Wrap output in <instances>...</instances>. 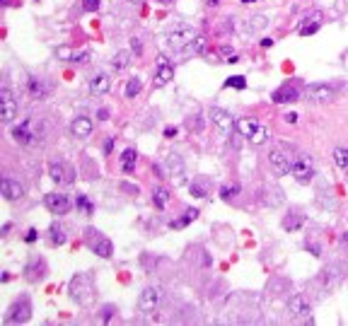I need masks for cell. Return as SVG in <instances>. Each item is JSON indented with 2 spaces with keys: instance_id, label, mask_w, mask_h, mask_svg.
<instances>
[{
  "instance_id": "1",
  "label": "cell",
  "mask_w": 348,
  "mask_h": 326,
  "mask_svg": "<svg viewBox=\"0 0 348 326\" xmlns=\"http://www.w3.org/2000/svg\"><path fill=\"white\" fill-rule=\"evenodd\" d=\"M196 37H198V29L196 27H191V25H177V27H172L167 34H165V44H167L172 51L184 54V49H186Z\"/></svg>"
},
{
  "instance_id": "2",
  "label": "cell",
  "mask_w": 348,
  "mask_h": 326,
  "mask_svg": "<svg viewBox=\"0 0 348 326\" xmlns=\"http://www.w3.org/2000/svg\"><path fill=\"white\" fill-rule=\"evenodd\" d=\"M292 162H295V157H292L290 148H285V145H276V148L268 152V164H271L273 174H278V177L290 174V172H292Z\"/></svg>"
},
{
  "instance_id": "3",
  "label": "cell",
  "mask_w": 348,
  "mask_h": 326,
  "mask_svg": "<svg viewBox=\"0 0 348 326\" xmlns=\"http://www.w3.org/2000/svg\"><path fill=\"white\" fill-rule=\"evenodd\" d=\"M85 242H87V246L97 254V256L102 258H109L114 254V244L109 237H104L102 232H97L95 227H87L85 230Z\"/></svg>"
},
{
  "instance_id": "4",
  "label": "cell",
  "mask_w": 348,
  "mask_h": 326,
  "mask_svg": "<svg viewBox=\"0 0 348 326\" xmlns=\"http://www.w3.org/2000/svg\"><path fill=\"white\" fill-rule=\"evenodd\" d=\"M92 292H95V290H92L90 278H87L85 273H75L73 280H70V297L75 299L78 304H90Z\"/></svg>"
},
{
  "instance_id": "5",
  "label": "cell",
  "mask_w": 348,
  "mask_h": 326,
  "mask_svg": "<svg viewBox=\"0 0 348 326\" xmlns=\"http://www.w3.org/2000/svg\"><path fill=\"white\" fill-rule=\"evenodd\" d=\"M290 174L295 177L297 184H309L312 177H314V160H312L309 155H300V157H295Z\"/></svg>"
},
{
  "instance_id": "6",
  "label": "cell",
  "mask_w": 348,
  "mask_h": 326,
  "mask_svg": "<svg viewBox=\"0 0 348 326\" xmlns=\"http://www.w3.org/2000/svg\"><path fill=\"white\" fill-rule=\"evenodd\" d=\"M162 302V287L160 285H148L138 297V309L143 314H153Z\"/></svg>"
},
{
  "instance_id": "7",
  "label": "cell",
  "mask_w": 348,
  "mask_h": 326,
  "mask_svg": "<svg viewBox=\"0 0 348 326\" xmlns=\"http://www.w3.org/2000/svg\"><path fill=\"white\" fill-rule=\"evenodd\" d=\"M208 119H210V123L218 128V133H220L223 138H230V133L235 131V119H232L230 111H225V109L213 107L208 111Z\"/></svg>"
},
{
  "instance_id": "8",
  "label": "cell",
  "mask_w": 348,
  "mask_h": 326,
  "mask_svg": "<svg viewBox=\"0 0 348 326\" xmlns=\"http://www.w3.org/2000/svg\"><path fill=\"white\" fill-rule=\"evenodd\" d=\"M29 319H32V302H29L27 295H22V297H17L13 302L10 314H8V321L10 324H25Z\"/></svg>"
},
{
  "instance_id": "9",
  "label": "cell",
  "mask_w": 348,
  "mask_h": 326,
  "mask_svg": "<svg viewBox=\"0 0 348 326\" xmlns=\"http://www.w3.org/2000/svg\"><path fill=\"white\" fill-rule=\"evenodd\" d=\"M17 119V102H15L10 87H3L0 90V121L5 123H13Z\"/></svg>"
},
{
  "instance_id": "10",
  "label": "cell",
  "mask_w": 348,
  "mask_h": 326,
  "mask_svg": "<svg viewBox=\"0 0 348 326\" xmlns=\"http://www.w3.org/2000/svg\"><path fill=\"white\" fill-rule=\"evenodd\" d=\"M165 177L174 186L184 184V160H181L179 155H169L167 160H165Z\"/></svg>"
},
{
  "instance_id": "11",
  "label": "cell",
  "mask_w": 348,
  "mask_h": 326,
  "mask_svg": "<svg viewBox=\"0 0 348 326\" xmlns=\"http://www.w3.org/2000/svg\"><path fill=\"white\" fill-rule=\"evenodd\" d=\"M44 203H46V208L54 215H66L70 208H73V201H70V196H66V193H49L44 198Z\"/></svg>"
},
{
  "instance_id": "12",
  "label": "cell",
  "mask_w": 348,
  "mask_h": 326,
  "mask_svg": "<svg viewBox=\"0 0 348 326\" xmlns=\"http://www.w3.org/2000/svg\"><path fill=\"white\" fill-rule=\"evenodd\" d=\"M288 312H290V316H295V319H309L312 307H309V302H307L302 295H292V297L288 299Z\"/></svg>"
},
{
  "instance_id": "13",
  "label": "cell",
  "mask_w": 348,
  "mask_h": 326,
  "mask_svg": "<svg viewBox=\"0 0 348 326\" xmlns=\"http://www.w3.org/2000/svg\"><path fill=\"white\" fill-rule=\"evenodd\" d=\"M172 75H174V68H172V63H169L165 56H157V68H155V85H157V87H165V85L172 80Z\"/></svg>"
},
{
  "instance_id": "14",
  "label": "cell",
  "mask_w": 348,
  "mask_h": 326,
  "mask_svg": "<svg viewBox=\"0 0 348 326\" xmlns=\"http://www.w3.org/2000/svg\"><path fill=\"white\" fill-rule=\"evenodd\" d=\"M271 99H273L276 104H292V102L300 99V90H297L295 85H283V87H278V90L271 95Z\"/></svg>"
},
{
  "instance_id": "15",
  "label": "cell",
  "mask_w": 348,
  "mask_h": 326,
  "mask_svg": "<svg viewBox=\"0 0 348 326\" xmlns=\"http://www.w3.org/2000/svg\"><path fill=\"white\" fill-rule=\"evenodd\" d=\"M0 193H3V198H8V201H17V198L25 196V189H22V184H17L15 179L5 177L0 181Z\"/></svg>"
},
{
  "instance_id": "16",
  "label": "cell",
  "mask_w": 348,
  "mask_h": 326,
  "mask_svg": "<svg viewBox=\"0 0 348 326\" xmlns=\"http://www.w3.org/2000/svg\"><path fill=\"white\" fill-rule=\"evenodd\" d=\"M334 87L331 85H309L307 87V97L312 99V102H329V99H334Z\"/></svg>"
},
{
  "instance_id": "17",
  "label": "cell",
  "mask_w": 348,
  "mask_h": 326,
  "mask_svg": "<svg viewBox=\"0 0 348 326\" xmlns=\"http://www.w3.org/2000/svg\"><path fill=\"white\" fill-rule=\"evenodd\" d=\"M321 20H324V15H321V10H314L312 15H307L305 20H302V27L297 29V34L300 37H309V34H314L317 29H319Z\"/></svg>"
},
{
  "instance_id": "18",
  "label": "cell",
  "mask_w": 348,
  "mask_h": 326,
  "mask_svg": "<svg viewBox=\"0 0 348 326\" xmlns=\"http://www.w3.org/2000/svg\"><path fill=\"white\" fill-rule=\"evenodd\" d=\"M92 128H95V123H92V119H87V116H78V119H73V123H70V131H73L75 138H90Z\"/></svg>"
},
{
  "instance_id": "19",
  "label": "cell",
  "mask_w": 348,
  "mask_h": 326,
  "mask_svg": "<svg viewBox=\"0 0 348 326\" xmlns=\"http://www.w3.org/2000/svg\"><path fill=\"white\" fill-rule=\"evenodd\" d=\"M109 90H112V78H109L107 73L92 75V80H90V92H92V95H107Z\"/></svg>"
},
{
  "instance_id": "20",
  "label": "cell",
  "mask_w": 348,
  "mask_h": 326,
  "mask_svg": "<svg viewBox=\"0 0 348 326\" xmlns=\"http://www.w3.org/2000/svg\"><path fill=\"white\" fill-rule=\"evenodd\" d=\"M49 174H51V179H54L56 184H68V181H73V172H70L63 162L49 164Z\"/></svg>"
},
{
  "instance_id": "21",
  "label": "cell",
  "mask_w": 348,
  "mask_h": 326,
  "mask_svg": "<svg viewBox=\"0 0 348 326\" xmlns=\"http://www.w3.org/2000/svg\"><path fill=\"white\" fill-rule=\"evenodd\" d=\"M13 138L17 140V143H22V145H29L32 138H34V133H32V121L17 123V126L13 128Z\"/></svg>"
},
{
  "instance_id": "22",
  "label": "cell",
  "mask_w": 348,
  "mask_h": 326,
  "mask_svg": "<svg viewBox=\"0 0 348 326\" xmlns=\"http://www.w3.org/2000/svg\"><path fill=\"white\" fill-rule=\"evenodd\" d=\"M136 162H138V152L133 148H126L124 155H121V172H124V174H133Z\"/></svg>"
},
{
  "instance_id": "23",
  "label": "cell",
  "mask_w": 348,
  "mask_h": 326,
  "mask_svg": "<svg viewBox=\"0 0 348 326\" xmlns=\"http://www.w3.org/2000/svg\"><path fill=\"white\" fill-rule=\"evenodd\" d=\"M256 126H259V121H254V119H237V121H235V131L242 138H247V140H249V138L254 136V131H256Z\"/></svg>"
},
{
  "instance_id": "24",
  "label": "cell",
  "mask_w": 348,
  "mask_h": 326,
  "mask_svg": "<svg viewBox=\"0 0 348 326\" xmlns=\"http://www.w3.org/2000/svg\"><path fill=\"white\" fill-rule=\"evenodd\" d=\"M206 51H208V39L198 34V37L184 49V56H203Z\"/></svg>"
},
{
  "instance_id": "25",
  "label": "cell",
  "mask_w": 348,
  "mask_h": 326,
  "mask_svg": "<svg viewBox=\"0 0 348 326\" xmlns=\"http://www.w3.org/2000/svg\"><path fill=\"white\" fill-rule=\"evenodd\" d=\"M266 25H268V17L266 15H254L251 20H247V25L242 27V32L244 34H254V32H261Z\"/></svg>"
},
{
  "instance_id": "26",
  "label": "cell",
  "mask_w": 348,
  "mask_h": 326,
  "mask_svg": "<svg viewBox=\"0 0 348 326\" xmlns=\"http://www.w3.org/2000/svg\"><path fill=\"white\" fill-rule=\"evenodd\" d=\"M189 189H191V196H196V198H206V196H208V179L206 177L194 179V181L189 184Z\"/></svg>"
},
{
  "instance_id": "27",
  "label": "cell",
  "mask_w": 348,
  "mask_h": 326,
  "mask_svg": "<svg viewBox=\"0 0 348 326\" xmlns=\"http://www.w3.org/2000/svg\"><path fill=\"white\" fill-rule=\"evenodd\" d=\"M169 201H172V196H169L167 189H162V186H157V189L153 191V203L160 208V210H165L169 205Z\"/></svg>"
},
{
  "instance_id": "28",
  "label": "cell",
  "mask_w": 348,
  "mask_h": 326,
  "mask_svg": "<svg viewBox=\"0 0 348 326\" xmlns=\"http://www.w3.org/2000/svg\"><path fill=\"white\" fill-rule=\"evenodd\" d=\"M131 66V51H119L112 58V68L114 70H126Z\"/></svg>"
},
{
  "instance_id": "29",
  "label": "cell",
  "mask_w": 348,
  "mask_h": 326,
  "mask_svg": "<svg viewBox=\"0 0 348 326\" xmlns=\"http://www.w3.org/2000/svg\"><path fill=\"white\" fill-rule=\"evenodd\" d=\"M49 234H51L49 239H51V244L54 246L66 244V239H68V237H66V230H63L61 225H51V227H49Z\"/></svg>"
},
{
  "instance_id": "30",
  "label": "cell",
  "mask_w": 348,
  "mask_h": 326,
  "mask_svg": "<svg viewBox=\"0 0 348 326\" xmlns=\"http://www.w3.org/2000/svg\"><path fill=\"white\" fill-rule=\"evenodd\" d=\"M140 90H143V80H140V78H131V80L126 82V90H124L126 99H133V97H138Z\"/></svg>"
},
{
  "instance_id": "31",
  "label": "cell",
  "mask_w": 348,
  "mask_h": 326,
  "mask_svg": "<svg viewBox=\"0 0 348 326\" xmlns=\"http://www.w3.org/2000/svg\"><path fill=\"white\" fill-rule=\"evenodd\" d=\"M268 138H271L268 128H266L264 123H259V126H256V131H254V136L249 138V143H251V145H264Z\"/></svg>"
},
{
  "instance_id": "32",
  "label": "cell",
  "mask_w": 348,
  "mask_h": 326,
  "mask_svg": "<svg viewBox=\"0 0 348 326\" xmlns=\"http://www.w3.org/2000/svg\"><path fill=\"white\" fill-rule=\"evenodd\" d=\"M196 217H198V210H196V208H186V213H184V217H181V220H174V222H172V227H177V230H181V227H186L189 222H194Z\"/></svg>"
},
{
  "instance_id": "33",
  "label": "cell",
  "mask_w": 348,
  "mask_h": 326,
  "mask_svg": "<svg viewBox=\"0 0 348 326\" xmlns=\"http://www.w3.org/2000/svg\"><path fill=\"white\" fill-rule=\"evenodd\" d=\"M29 95L34 97V99H44V95H46V87L42 85V80L29 78Z\"/></svg>"
},
{
  "instance_id": "34",
  "label": "cell",
  "mask_w": 348,
  "mask_h": 326,
  "mask_svg": "<svg viewBox=\"0 0 348 326\" xmlns=\"http://www.w3.org/2000/svg\"><path fill=\"white\" fill-rule=\"evenodd\" d=\"M321 278H324V285H326V290H331V287L338 283V278H341V275L336 273V266H329V268H324V275H321Z\"/></svg>"
},
{
  "instance_id": "35",
  "label": "cell",
  "mask_w": 348,
  "mask_h": 326,
  "mask_svg": "<svg viewBox=\"0 0 348 326\" xmlns=\"http://www.w3.org/2000/svg\"><path fill=\"white\" fill-rule=\"evenodd\" d=\"M218 56H220L223 61H227V63H237V61H239L235 54V49L227 46V44H220V46H218Z\"/></svg>"
},
{
  "instance_id": "36",
  "label": "cell",
  "mask_w": 348,
  "mask_h": 326,
  "mask_svg": "<svg viewBox=\"0 0 348 326\" xmlns=\"http://www.w3.org/2000/svg\"><path fill=\"white\" fill-rule=\"evenodd\" d=\"M302 220H305V217L300 215V213H292L290 217H285V220H283V227H285V230H300V227H302Z\"/></svg>"
},
{
  "instance_id": "37",
  "label": "cell",
  "mask_w": 348,
  "mask_h": 326,
  "mask_svg": "<svg viewBox=\"0 0 348 326\" xmlns=\"http://www.w3.org/2000/svg\"><path fill=\"white\" fill-rule=\"evenodd\" d=\"M334 162L338 169H348V150L346 148H336L334 150Z\"/></svg>"
},
{
  "instance_id": "38",
  "label": "cell",
  "mask_w": 348,
  "mask_h": 326,
  "mask_svg": "<svg viewBox=\"0 0 348 326\" xmlns=\"http://www.w3.org/2000/svg\"><path fill=\"white\" fill-rule=\"evenodd\" d=\"M225 87H235V90H244V87H247V80H244L242 75H232V78H227V80H225Z\"/></svg>"
},
{
  "instance_id": "39",
  "label": "cell",
  "mask_w": 348,
  "mask_h": 326,
  "mask_svg": "<svg viewBox=\"0 0 348 326\" xmlns=\"http://www.w3.org/2000/svg\"><path fill=\"white\" fill-rule=\"evenodd\" d=\"M186 128H189V131H196V133H198V131L203 128V119H201L198 114H196V116H189V119H186Z\"/></svg>"
},
{
  "instance_id": "40",
  "label": "cell",
  "mask_w": 348,
  "mask_h": 326,
  "mask_svg": "<svg viewBox=\"0 0 348 326\" xmlns=\"http://www.w3.org/2000/svg\"><path fill=\"white\" fill-rule=\"evenodd\" d=\"M75 205H78V208H80L83 213H87V215H90V213L95 210V205L87 201V196H78V198H75Z\"/></svg>"
},
{
  "instance_id": "41",
  "label": "cell",
  "mask_w": 348,
  "mask_h": 326,
  "mask_svg": "<svg viewBox=\"0 0 348 326\" xmlns=\"http://www.w3.org/2000/svg\"><path fill=\"white\" fill-rule=\"evenodd\" d=\"M235 193H239V186H237V184H230V186L225 184V186H220V196H223V198H232Z\"/></svg>"
},
{
  "instance_id": "42",
  "label": "cell",
  "mask_w": 348,
  "mask_h": 326,
  "mask_svg": "<svg viewBox=\"0 0 348 326\" xmlns=\"http://www.w3.org/2000/svg\"><path fill=\"white\" fill-rule=\"evenodd\" d=\"M114 314H116V309H114L112 304H104V307H102V321H104V324H109Z\"/></svg>"
},
{
  "instance_id": "43",
  "label": "cell",
  "mask_w": 348,
  "mask_h": 326,
  "mask_svg": "<svg viewBox=\"0 0 348 326\" xmlns=\"http://www.w3.org/2000/svg\"><path fill=\"white\" fill-rule=\"evenodd\" d=\"M83 10H87V13H97L99 10V0H83Z\"/></svg>"
},
{
  "instance_id": "44",
  "label": "cell",
  "mask_w": 348,
  "mask_h": 326,
  "mask_svg": "<svg viewBox=\"0 0 348 326\" xmlns=\"http://www.w3.org/2000/svg\"><path fill=\"white\" fill-rule=\"evenodd\" d=\"M37 239H39V232L34 230V227H32V230H27V234H25V242H27V244H32V242H37Z\"/></svg>"
},
{
  "instance_id": "45",
  "label": "cell",
  "mask_w": 348,
  "mask_h": 326,
  "mask_svg": "<svg viewBox=\"0 0 348 326\" xmlns=\"http://www.w3.org/2000/svg\"><path fill=\"white\" fill-rule=\"evenodd\" d=\"M112 148H114V138H107V140H104V155H109Z\"/></svg>"
},
{
  "instance_id": "46",
  "label": "cell",
  "mask_w": 348,
  "mask_h": 326,
  "mask_svg": "<svg viewBox=\"0 0 348 326\" xmlns=\"http://www.w3.org/2000/svg\"><path fill=\"white\" fill-rule=\"evenodd\" d=\"M177 136V126H167L165 128V138H174Z\"/></svg>"
},
{
  "instance_id": "47",
  "label": "cell",
  "mask_w": 348,
  "mask_h": 326,
  "mask_svg": "<svg viewBox=\"0 0 348 326\" xmlns=\"http://www.w3.org/2000/svg\"><path fill=\"white\" fill-rule=\"evenodd\" d=\"M283 119H285L288 123H297V114H295V111H290V114H285Z\"/></svg>"
},
{
  "instance_id": "48",
  "label": "cell",
  "mask_w": 348,
  "mask_h": 326,
  "mask_svg": "<svg viewBox=\"0 0 348 326\" xmlns=\"http://www.w3.org/2000/svg\"><path fill=\"white\" fill-rule=\"evenodd\" d=\"M97 116H99V121H107V119H109V111H107V109H99Z\"/></svg>"
},
{
  "instance_id": "49",
  "label": "cell",
  "mask_w": 348,
  "mask_h": 326,
  "mask_svg": "<svg viewBox=\"0 0 348 326\" xmlns=\"http://www.w3.org/2000/svg\"><path fill=\"white\" fill-rule=\"evenodd\" d=\"M307 249H309V251H312V254H314V256H319V254H321L319 244H307Z\"/></svg>"
},
{
  "instance_id": "50",
  "label": "cell",
  "mask_w": 348,
  "mask_h": 326,
  "mask_svg": "<svg viewBox=\"0 0 348 326\" xmlns=\"http://www.w3.org/2000/svg\"><path fill=\"white\" fill-rule=\"evenodd\" d=\"M131 46H133V51H136V54H140V51H143V46H140L138 39H131Z\"/></svg>"
},
{
  "instance_id": "51",
  "label": "cell",
  "mask_w": 348,
  "mask_h": 326,
  "mask_svg": "<svg viewBox=\"0 0 348 326\" xmlns=\"http://www.w3.org/2000/svg\"><path fill=\"white\" fill-rule=\"evenodd\" d=\"M261 46H264V49H271V46H273V39H271V37H268V39H261Z\"/></svg>"
},
{
  "instance_id": "52",
  "label": "cell",
  "mask_w": 348,
  "mask_h": 326,
  "mask_svg": "<svg viewBox=\"0 0 348 326\" xmlns=\"http://www.w3.org/2000/svg\"><path fill=\"white\" fill-rule=\"evenodd\" d=\"M124 191H131V193H138V186H131V184H124Z\"/></svg>"
},
{
  "instance_id": "53",
  "label": "cell",
  "mask_w": 348,
  "mask_h": 326,
  "mask_svg": "<svg viewBox=\"0 0 348 326\" xmlns=\"http://www.w3.org/2000/svg\"><path fill=\"white\" fill-rule=\"evenodd\" d=\"M157 3H162V5H169V3H174V0H157Z\"/></svg>"
},
{
  "instance_id": "54",
  "label": "cell",
  "mask_w": 348,
  "mask_h": 326,
  "mask_svg": "<svg viewBox=\"0 0 348 326\" xmlns=\"http://www.w3.org/2000/svg\"><path fill=\"white\" fill-rule=\"evenodd\" d=\"M218 3H220V0H208V5H218Z\"/></svg>"
},
{
  "instance_id": "55",
  "label": "cell",
  "mask_w": 348,
  "mask_h": 326,
  "mask_svg": "<svg viewBox=\"0 0 348 326\" xmlns=\"http://www.w3.org/2000/svg\"><path fill=\"white\" fill-rule=\"evenodd\" d=\"M239 3H244V5H247V3H251V0H239Z\"/></svg>"
},
{
  "instance_id": "56",
  "label": "cell",
  "mask_w": 348,
  "mask_h": 326,
  "mask_svg": "<svg viewBox=\"0 0 348 326\" xmlns=\"http://www.w3.org/2000/svg\"><path fill=\"white\" fill-rule=\"evenodd\" d=\"M343 242H348V234H343Z\"/></svg>"
},
{
  "instance_id": "57",
  "label": "cell",
  "mask_w": 348,
  "mask_h": 326,
  "mask_svg": "<svg viewBox=\"0 0 348 326\" xmlns=\"http://www.w3.org/2000/svg\"><path fill=\"white\" fill-rule=\"evenodd\" d=\"M128 3H138V0H128Z\"/></svg>"
}]
</instances>
